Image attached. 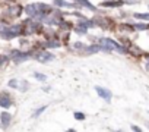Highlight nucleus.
<instances>
[{
    "label": "nucleus",
    "mask_w": 149,
    "mask_h": 132,
    "mask_svg": "<svg viewBox=\"0 0 149 132\" xmlns=\"http://www.w3.org/2000/svg\"><path fill=\"white\" fill-rule=\"evenodd\" d=\"M53 11H54V8H51L47 3H31V5H26L24 9V12L28 16H31L32 19H37L40 22H42V19L45 16L53 13Z\"/></svg>",
    "instance_id": "f257e3e1"
},
{
    "label": "nucleus",
    "mask_w": 149,
    "mask_h": 132,
    "mask_svg": "<svg viewBox=\"0 0 149 132\" xmlns=\"http://www.w3.org/2000/svg\"><path fill=\"white\" fill-rule=\"evenodd\" d=\"M21 35H24V25L22 24L9 25L2 34H0V37H2L3 40H13V38L21 37Z\"/></svg>",
    "instance_id": "f03ea898"
},
{
    "label": "nucleus",
    "mask_w": 149,
    "mask_h": 132,
    "mask_svg": "<svg viewBox=\"0 0 149 132\" xmlns=\"http://www.w3.org/2000/svg\"><path fill=\"white\" fill-rule=\"evenodd\" d=\"M24 35H32V34H41L42 32V27L41 22L37 19H26L24 21Z\"/></svg>",
    "instance_id": "7ed1b4c3"
},
{
    "label": "nucleus",
    "mask_w": 149,
    "mask_h": 132,
    "mask_svg": "<svg viewBox=\"0 0 149 132\" xmlns=\"http://www.w3.org/2000/svg\"><path fill=\"white\" fill-rule=\"evenodd\" d=\"M94 22H95V25H98V27H101L102 29H107V31H111L116 27L114 19L108 18V16H98V18L94 19Z\"/></svg>",
    "instance_id": "20e7f679"
},
{
    "label": "nucleus",
    "mask_w": 149,
    "mask_h": 132,
    "mask_svg": "<svg viewBox=\"0 0 149 132\" xmlns=\"http://www.w3.org/2000/svg\"><path fill=\"white\" fill-rule=\"evenodd\" d=\"M34 59L38 60L40 63H47V62H51L56 59V56L51 53V51H47V50H38L34 53Z\"/></svg>",
    "instance_id": "39448f33"
},
{
    "label": "nucleus",
    "mask_w": 149,
    "mask_h": 132,
    "mask_svg": "<svg viewBox=\"0 0 149 132\" xmlns=\"http://www.w3.org/2000/svg\"><path fill=\"white\" fill-rule=\"evenodd\" d=\"M12 106H13V97L8 91H2L0 93V107L3 110H8Z\"/></svg>",
    "instance_id": "423d86ee"
},
{
    "label": "nucleus",
    "mask_w": 149,
    "mask_h": 132,
    "mask_svg": "<svg viewBox=\"0 0 149 132\" xmlns=\"http://www.w3.org/2000/svg\"><path fill=\"white\" fill-rule=\"evenodd\" d=\"M24 9H25V8L21 6V5H10L9 8H6L5 15L9 16V18H19L21 13L24 12Z\"/></svg>",
    "instance_id": "0eeeda50"
},
{
    "label": "nucleus",
    "mask_w": 149,
    "mask_h": 132,
    "mask_svg": "<svg viewBox=\"0 0 149 132\" xmlns=\"http://www.w3.org/2000/svg\"><path fill=\"white\" fill-rule=\"evenodd\" d=\"M12 120H13V116H12L10 112L3 110L2 113H0V128L2 129H8L12 125Z\"/></svg>",
    "instance_id": "6e6552de"
},
{
    "label": "nucleus",
    "mask_w": 149,
    "mask_h": 132,
    "mask_svg": "<svg viewBox=\"0 0 149 132\" xmlns=\"http://www.w3.org/2000/svg\"><path fill=\"white\" fill-rule=\"evenodd\" d=\"M95 91H97V94L104 100V101H111V98H113V93L108 90V88H104V87H100V85H97L95 87Z\"/></svg>",
    "instance_id": "1a4fd4ad"
},
{
    "label": "nucleus",
    "mask_w": 149,
    "mask_h": 132,
    "mask_svg": "<svg viewBox=\"0 0 149 132\" xmlns=\"http://www.w3.org/2000/svg\"><path fill=\"white\" fill-rule=\"evenodd\" d=\"M31 57H34V51L31 50V51H21L16 57H13L12 60H13V63H22V62H25V60H28V59H31Z\"/></svg>",
    "instance_id": "9d476101"
},
{
    "label": "nucleus",
    "mask_w": 149,
    "mask_h": 132,
    "mask_svg": "<svg viewBox=\"0 0 149 132\" xmlns=\"http://www.w3.org/2000/svg\"><path fill=\"white\" fill-rule=\"evenodd\" d=\"M126 50H127V53L129 54H132V56H134V57H142V56H145V53L136 46V44H130L129 47H126Z\"/></svg>",
    "instance_id": "9b49d317"
},
{
    "label": "nucleus",
    "mask_w": 149,
    "mask_h": 132,
    "mask_svg": "<svg viewBox=\"0 0 149 132\" xmlns=\"http://www.w3.org/2000/svg\"><path fill=\"white\" fill-rule=\"evenodd\" d=\"M124 3L123 0H110V2H101L102 8H121Z\"/></svg>",
    "instance_id": "f8f14e48"
},
{
    "label": "nucleus",
    "mask_w": 149,
    "mask_h": 132,
    "mask_svg": "<svg viewBox=\"0 0 149 132\" xmlns=\"http://www.w3.org/2000/svg\"><path fill=\"white\" fill-rule=\"evenodd\" d=\"M74 3H78V5H79V8H81V6H84V8H85V9H88V11L97 12V8H95L91 2H88V0H74Z\"/></svg>",
    "instance_id": "ddd939ff"
},
{
    "label": "nucleus",
    "mask_w": 149,
    "mask_h": 132,
    "mask_svg": "<svg viewBox=\"0 0 149 132\" xmlns=\"http://www.w3.org/2000/svg\"><path fill=\"white\" fill-rule=\"evenodd\" d=\"M44 46L47 48H58V47H61V41L57 40V38H51V40L44 41Z\"/></svg>",
    "instance_id": "4468645a"
},
{
    "label": "nucleus",
    "mask_w": 149,
    "mask_h": 132,
    "mask_svg": "<svg viewBox=\"0 0 149 132\" xmlns=\"http://www.w3.org/2000/svg\"><path fill=\"white\" fill-rule=\"evenodd\" d=\"M54 5L57 8H78V3H69L66 0H54Z\"/></svg>",
    "instance_id": "2eb2a0df"
},
{
    "label": "nucleus",
    "mask_w": 149,
    "mask_h": 132,
    "mask_svg": "<svg viewBox=\"0 0 149 132\" xmlns=\"http://www.w3.org/2000/svg\"><path fill=\"white\" fill-rule=\"evenodd\" d=\"M117 31L123 32V34H130V32L134 31V28L132 25H129V24H120V25H117Z\"/></svg>",
    "instance_id": "dca6fc26"
},
{
    "label": "nucleus",
    "mask_w": 149,
    "mask_h": 132,
    "mask_svg": "<svg viewBox=\"0 0 149 132\" xmlns=\"http://www.w3.org/2000/svg\"><path fill=\"white\" fill-rule=\"evenodd\" d=\"M98 51H101L100 44H91V46H86V48H85L86 54H94V53H98Z\"/></svg>",
    "instance_id": "f3484780"
},
{
    "label": "nucleus",
    "mask_w": 149,
    "mask_h": 132,
    "mask_svg": "<svg viewBox=\"0 0 149 132\" xmlns=\"http://www.w3.org/2000/svg\"><path fill=\"white\" fill-rule=\"evenodd\" d=\"M28 88H29V84H28V81H25V79H21V81H19V87H18V90H19V91H22V93H25V91H28Z\"/></svg>",
    "instance_id": "a211bd4d"
},
{
    "label": "nucleus",
    "mask_w": 149,
    "mask_h": 132,
    "mask_svg": "<svg viewBox=\"0 0 149 132\" xmlns=\"http://www.w3.org/2000/svg\"><path fill=\"white\" fill-rule=\"evenodd\" d=\"M45 110H47V106H45V104H44V106H41V107H38V109H35V110H34V113H32V117H38V116H41Z\"/></svg>",
    "instance_id": "6ab92c4d"
},
{
    "label": "nucleus",
    "mask_w": 149,
    "mask_h": 132,
    "mask_svg": "<svg viewBox=\"0 0 149 132\" xmlns=\"http://www.w3.org/2000/svg\"><path fill=\"white\" fill-rule=\"evenodd\" d=\"M133 28H134V31H146V29H149V24H136Z\"/></svg>",
    "instance_id": "aec40b11"
},
{
    "label": "nucleus",
    "mask_w": 149,
    "mask_h": 132,
    "mask_svg": "<svg viewBox=\"0 0 149 132\" xmlns=\"http://www.w3.org/2000/svg\"><path fill=\"white\" fill-rule=\"evenodd\" d=\"M9 60H10V57L8 54H0V68H3Z\"/></svg>",
    "instance_id": "412c9836"
},
{
    "label": "nucleus",
    "mask_w": 149,
    "mask_h": 132,
    "mask_svg": "<svg viewBox=\"0 0 149 132\" xmlns=\"http://www.w3.org/2000/svg\"><path fill=\"white\" fill-rule=\"evenodd\" d=\"M8 27H9V22H8L5 18H0V34H2Z\"/></svg>",
    "instance_id": "4be33fe9"
},
{
    "label": "nucleus",
    "mask_w": 149,
    "mask_h": 132,
    "mask_svg": "<svg viewBox=\"0 0 149 132\" xmlns=\"http://www.w3.org/2000/svg\"><path fill=\"white\" fill-rule=\"evenodd\" d=\"M73 117L76 119V120H81V122H82V120L86 119V114L82 113V112H74V113H73Z\"/></svg>",
    "instance_id": "5701e85b"
},
{
    "label": "nucleus",
    "mask_w": 149,
    "mask_h": 132,
    "mask_svg": "<svg viewBox=\"0 0 149 132\" xmlns=\"http://www.w3.org/2000/svg\"><path fill=\"white\" fill-rule=\"evenodd\" d=\"M8 85H9V88H13V90H18V87H19V79H16V78H13V79H10V81L8 82Z\"/></svg>",
    "instance_id": "b1692460"
},
{
    "label": "nucleus",
    "mask_w": 149,
    "mask_h": 132,
    "mask_svg": "<svg viewBox=\"0 0 149 132\" xmlns=\"http://www.w3.org/2000/svg\"><path fill=\"white\" fill-rule=\"evenodd\" d=\"M34 78H35L37 81H41V82H44V81L47 79V75H44V74H40V72H34Z\"/></svg>",
    "instance_id": "393cba45"
},
{
    "label": "nucleus",
    "mask_w": 149,
    "mask_h": 132,
    "mask_svg": "<svg viewBox=\"0 0 149 132\" xmlns=\"http://www.w3.org/2000/svg\"><path fill=\"white\" fill-rule=\"evenodd\" d=\"M134 18L136 19H143V21L149 22V13H134Z\"/></svg>",
    "instance_id": "a878e982"
},
{
    "label": "nucleus",
    "mask_w": 149,
    "mask_h": 132,
    "mask_svg": "<svg viewBox=\"0 0 149 132\" xmlns=\"http://www.w3.org/2000/svg\"><path fill=\"white\" fill-rule=\"evenodd\" d=\"M74 32H76V34H81V35H85V34H86V28L82 27V25H78L76 28H74Z\"/></svg>",
    "instance_id": "bb28decb"
},
{
    "label": "nucleus",
    "mask_w": 149,
    "mask_h": 132,
    "mask_svg": "<svg viewBox=\"0 0 149 132\" xmlns=\"http://www.w3.org/2000/svg\"><path fill=\"white\" fill-rule=\"evenodd\" d=\"M73 47L76 48V50H84V51H85V48H86V46H85L84 43H81V41H78V43H74V44H73Z\"/></svg>",
    "instance_id": "cd10ccee"
},
{
    "label": "nucleus",
    "mask_w": 149,
    "mask_h": 132,
    "mask_svg": "<svg viewBox=\"0 0 149 132\" xmlns=\"http://www.w3.org/2000/svg\"><path fill=\"white\" fill-rule=\"evenodd\" d=\"M130 129H132L133 132H142V128H140L139 125H130Z\"/></svg>",
    "instance_id": "c85d7f7f"
},
{
    "label": "nucleus",
    "mask_w": 149,
    "mask_h": 132,
    "mask_svg": "<svg viewBox=\"0 0 149 132\" xmlns=\"http://www.w3.org/2000/svg\"><path fill=\"white\" fill-rule=\"evenodd\" d=\"M139 2H140V0H123V3H127V5H136Z\"/></svg>",
    "instance_id": "c756f323"
},
{
    "label": "nucleus",
    "mask_w": 149,
    "mask_h": 132,
    "mask_svg": "<svg viewBox=\"0 0 149 132\" xmlns=\"http://www.w3.org/2000/svg\"><path fill=\"white\" fill-rule=\"evenodd\" d=\"M28 40L26 38H21V47H25V46H28Z\"/></svg>",
    "instance_id": "7c9ffc66"
},
{
    "label": "nucleus",
    "mask_w": 149,
    "mask_h": 132,
    "mask_svg": "<svg viewBox=\"0 0 149 132\" xmlns=\"http://www.w3.org/2000/svg\"><path fill=\"white\" fill-rule=\"evenodd\" d=\"M145 59H146V69L149 71V54L145 53Z\"/></svg>",
    "instance_id": "2f4dec72"
},
{
    "label": "nucleus",
    "mask_w": 149,
    "mask_h": 132,
    "mask_svg": "<svg viewBox=\"0 0 149 132\" xmlns=\"http://www.w3.org/2000/svg\"><path fill=\"white\" fill-rule=\"evenodd\" d=\"M66 132H76V129H72V128H70V129H67Z\"/></svg>",
    "instance_id": "473e14b6"
},
{
    "label": "nucleus",
    "mask_w": 149,
    "mask_h": 132,
    "mask_svg": "<svg viewBox=\"0 0 149 132\" xmlns=\"http://www.w3.org/2000/svg\"><path fill=\"white\" fill-rule=\"evenodd\" d=\"M145 125H146V128H148V131H149V122H145Z\"/></svg>",
    "instance_id": "72a5a7b5"
},
{
    "label": "nucleus",
    "mask_w": 149,
    "mask_h": 132,
    "mask_svg": "<svg viewBox=\"0 0 149 132\" xmlns=\"http://www.w3.org/2000/svg\"><path fill=\"white\" fill-rule=\"evenodd\" d=\"M5 2H9V3H12V2H15V0H5Z\"/></svg>",
    "instance_id": "f704fd0d"
},
{
    "label": "nucleus",
    "mask_w": 149,
    "mask_h": 132,
    "mask_svg": "<svg viewBox=\"0 0 149 132\" xmlns=\"http://www.w3.org/2000/svg\"><path fill=\"white\" fill-rule=\"evenodd\" d=\"M114 132H124V131H114Z\"/></svg>",
    "instance_id": "c9c22d12"
},
{
    "label": "nucleus",
    "mask_w": 149,
    "mask_h": 132,
    "mask_svg": "<svg viewBox=\"0 0 149 132\" xmlns=\"http://www.w3.org/2000/svg\"><path fill=\"white\" fill-rule=\"evenodd\" d=\"M107 2H110V0H107Z\"/></svg>",
    "instance_id": "e433bc0d"
},
{
    "label": "nucleus",
    "mask_w": 149,
    "mask_h": 132,
    "mask_svg": "<svg viewBox=\"0 0 149 132\" xmlns=\"http://www.w3.org/2000/svg\"><path fill=\"white\" fill-rule=\"evenodd\" d=\"M148 113H149V112H148Z\"/></svg>",
    "instance_id": "4c0bfd02"
},
{
    "label": "nucleus",
    "mask_w": 149,
    "mask_h": 132,
    "mask_svg": "<svg viewBox=\"0 0 149 132\" xmlns=\"http://www.w3.org/2000/svg\"><path fill=\"white\" fill-rule=\"evenodd\" d=\"M148 8H149V6H148Z\"/></svg>",
    "instance_id": "58836bf2"
}]
</instances>
